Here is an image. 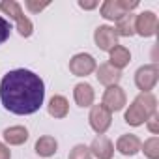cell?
<instances>
[{
    "instance_id": "10",
    "label": "cell",
    "mask_w": 159,
    "mask_h": 159,
    "mask_svg": "<svg viewBox=\"0 0 159 159\" xmlns=\"http://www.w3.org/2000/svg\"><path fill=\"white\" fill-rule=\"evenodd\" d=\"M125 103H127V96H125V92H124L120 86H109V88L103 92V101H101V105H103L107 111L118 112V111H122V109L125 107Z\"/></svg>"
},
{
    "instance_id": "21",
    "label": "cell",
    "mask_w": 159,
    "mask_h": 159,
    "mask_svg": "<svg viewBox=\"0 0 159 159\" xmlns=\"http://www.w3.org/2000/svg\"><path fill=\"white\" fill-rule=\"evenodd\" d=\"M67 159H94L92 153H90V148L84 146V144H77L71 148L69 152V157Z\"/></svg>"
},
{
    "instance_id": "18",
    "label": "cell",
    "mask_w": 159,
    "mask_h": 159,
    "mask_svg": "<svg viewBox=\"0 0 159 159\" xmlns=\"http://www.w3.org/2000/svg\"><path fill=\"white\" fill-rule=\"evenodd\" d=\"M34 150H36V153H38L39 157H51V155H54L56 150H58V140H56L54 137H51V135H43V137H39V139L36 140Z\"/></svg>"
},
{
    "instance_id": "20",
    "label": "cell",
    "mask_w": 159,
    "mask_h": 159,
    "mask_svg": "<svg viewBox=\"0 0 159 159\" xmlns=\"http://www.w3.org/2000/svg\"><path fill=\"white\" fill-rule=\"evenodd\" d=\"M140 152L148 159H159V139L157 137H150L148 140L140 142Z\"/></svg>"
},
{
    "instance_id": "14",
    "label": "cell",
    "mask_w": 159,
    "mask_h": 159,
    "mask_svg": "<svg viewBox=\"0 0 159 159\" xmlns=\"http://www.w3.org/2000/svg\"><path fill=\"white\" fill-rule=\"evenodd\" d=\"M73 99L79 107H92L94 99H96V92L92 88V84L88 83H79L73 88Z\"/></svg>"
},
{
    "instance_id": "16",
    "label": "cell",
    "mask_w": 159,
    "mask_h": 159,
    "mask_svg": "<svg viewBox=\"0 0 159 159\" xmlns=\"http://www.w3.org/2000/svg\"><path fill=\"white\" fill-rule=\"evenodd\" d=\"M129 62H131V52L125 45H116L112 51H109V64L112 67L122 71L124 67L129 66Z\"/></svg>"
},
{
    "instance_id": "13",
    "label": "cell",
    "mask_w": 159,
    "mask_h": 159,
    "mask_svg": "<svg viewBox=\"0 0 159 159\" xmlns=\"http://www.w3.org/2000/svg\"><path fill=\"white\" fill-rule=\"evenodd\" d=\"M116 150L125 157H133V155H137L140 152V139L137 135H133V133L122 135L116 140Z\"/></svg>"
},
{
    "instance_id": "25",
    "label": "cell",
    "mask_w": 159,
    "mask_h": 159,
    "mask_svg": "<svg viewBox=\"0 0 159 159\" xmlns=\"http://www.w3.org/2000/svg\"><path fill=\"white\" fill-rule=\"evenodd\" d=\"M0 159H11V150L2 140H0Z\"/></svg>"
},
{
    "instance_id": "26",
    "label": "cell",
    "mask_w": 159,
    "mask_h": 159,
    "mask_svg": "<svg viewBox=\"0 0 159 159\" xmlns=\"http://www.w3.org/2000/svg\"><path fill=\"white\" fill-rule=\"evenodd\" d=\"M99 6L98 0H94V2H86V0H79V8H83V10H96Z\"/></svg>"
},
{
    "instance_id": "4",
    "label": "cell",
    "mask_w": 159,
    "mask_h": 159,
    "mask_svg": "<svg viewBox=\"0 0 159 159\" xmlns=\"http://www.w3.org/2000/svg\"><path fill=\"white\" fill-rule=\"evenodd\" d=\"M135 8H139V2L137 0H105V2L99 6V11H101V17L107 19V21H118L122 19L124 15L131 13Z\"/></svg>"
},
{
    "instance_id": "5",
    "label": "cell",
    "mask_w": 159,
    "mask_h": 159,
    "mask_svg": "<svg viewBox=\"0 0 159 159\" xmlns=\"http://www.w3.org/2000/svg\"><path fill=\"white\" fill-rule=\"evenodd\" d=\"M157 81H159V67H157V64L140 66L135 71V84L140 90V94H152V90L155 88Z\"/></svg>"
},
{
    "instance_id": "15",
    "label": "cell",
    "mask_w": 159,
    "mask_h": 159,
    "mask_svg": "<svg viewBox=\"0 0 159 159\" xmlns=\"http://www.w3.org/2000/svg\"><path fill=\"white\" fill-rule=\"evenodd\" d=\"M4 144L6 146H21L28 140V129L25 125H11V127H6L4 133Z\"/></svg>"
},
{
    "instance_id": "17",
    "label": "cell",
    "mask_w": 159,
    "mask_h": 159,
    "mask_svg": "<svg viewBox=\"0 0 159 159\" xmlns=\"http://www.w3.org/2000/svg\"><path fill=\"white\" fill-rule=\"evenodd\" d=\"M47 111L52 118H66L69 114V101L64 98V96H52L49 99V105H47Z\"/></svg>"
},
{
    "instance_id": "2",
    "label": "cell",
    "mask_w": 159,
    "mask_h": 159,
    "mask_svg": "<svg viewBox=\"0 0 159 159\" xmlns=\"http://www.w3.org/2000/svg\"><path fill=\"white\" fill-rule=\"evenodd\" d=\"M155 112H157V98L153 94H139L127 107L124 120L127 125L139 127V125L146 124Z\"/></svg>"
},
{
    "instance_id": "19",
    "label": "cell",
    "mask_w": 159,
    "mask_h": 159,
    "mask_svg": "<svg viewBox=\"0 0 159 159\" xmlns=\"http://www.w3.org/2000/svg\"><path fill=\"white\" fill-rule=\"evenodd\" d=\"M114 30H116V36H118V38H120V36H122V38H131V36H135V15H133V13H127V15H124L122 19H118Z\"/></svg>"
},
{
    "instance_id": "7",
    "label": "cell",
    "mask_w": 159,
    "mask_h": 159,
    "mask_svg": "<svg viewBox=\"0 0 159 159\" xmlns=\"http://www.w3.org/2000/svg\"><path fill=\"white\" fill-rule=\"evenodd\" d=\"M96 67H98V62L88 52H79L69 60V71L75 77H88L96 71Z\"/></svg>"
},
{
    "instance_id": "6",
    "label": "cell",
    "mask_w": 159,
    "mask_h": 159,
    "mask_svg": "<svg viewBox=\"0 0 159 159\" xmlns=\"http://www.w3.org/2000/svg\"><path fill=\"white\" fill-rule=\"evenodd\" d=\"M88 122H90V127L98 135H105L112 124V112L107 111L103 105H92L90 114H88Z\"/></svg>"
},
{
    "instance_id": "23",
    "label": "cell",
    "mask_w": 159,
    "mask_h": 159,
    "mask_svg": "<svg viewBox=\"0 0 159 159\" xmlns=\"http://www.w3.org/2000/svg\"><path fill=\"white\" fill-rule=\"evenodd\" d=\"M25 6H26L28 11H32V13H39V11H43L45 8H49L51 2H36V0H26Z\"/></svg>"
},
{
    "instance_id": "9",
    "label": "cell",
    "mask_w": 159,
    "mask_h": 159,
    "mask_svg": "<svg viewBox=\"0 0 159 159\" xmlns=\"http://www.w3.org/2000/svg\"><path fill=\"white\" fill-rule=\"evenodd\" d=\"M94 41H96V45L101 51H105V52L112 51L118 45V36H116L114 26H111V25H99L94 30Z\"/></svg>"
},
{
    "instance_id": "22",
    "label": "cell",
    "mask_w": 159,
    "mask_h": 159,
    "mask_svg": "<svg viewBox=\"0 0 159 159\" xmlns=\"http://www.w3.org/2000/svg\"><path fill=\"white\" fill-rule=\"evenodd\" d=\"M10 34H11V25H10V21H6L4 17H0V45H2L4 41H8Z\"/></svg>"
},
{
    "instance_id": "11",
    "label": "cell",
    "mask_w": 159,
    "mask_h": 159,
    "mask_svg": "<svg viewBox=\"0 0 159 159\" xmlns=\"http://www.w3.org/2000/svg\"><path fill=\"white\" fill-rule=\"evenodd\" d=\"M88 148H90L92 157H96V159H112V155H114V144L105 135H98Z\"/></svg>"
},
{
    "instance_id": "1",
    "label": "cell",
    "mask_w": 159,
    "mask_h": 159,
    "mask_svg": "<svg viewBox=\"0 0 159 159\" xmlns=\"http://www.w3.org/2000/svg\"><path fill=\"white\" fill-rule=\"evenodd\" d=\"M0 101L6 111L19 116L38 112L45 101L43 79L25 67L8 71L0 81Z\"/></svg>"
},
{
    "instance_id": "24",
    "label": "cell",
    "mask_w": 159,
    "mask_h": 159,
    "mask_svg": "<svg viewBox=\"0 0 159 159\" xmlns=\"http://www.w3.org/2000/svg\"><path fill=\"white\" fill-rule=\"evenodd\" d=\"M146 125H148L150 133H152V135L155 137V135L159 133V114L155 112V114H153V116H152V118H150V120L146 122Z\"/></svg>"
},
{
    "instance_id": "8",
    "label": "cell",
    "mask_w": 159,
    "mask_h": 159,
    "mask_svg": "<svg viewBox=\"0 0 159 159\" xmlns=\"http://www.w3.org/2000/svg\"><path fill=\"white\" fill-rule=\"evenodd\" d=\"M159 28V19L153 11H142L139 15H135V34L142 36V38H152L157 34Z\"/></svg>"
},
{
    "instance_id": "3",
    "label": "cell",
    "mask_w": 159,
    "mask_h": 159,
    "mask_svg": "<svg viewBox=\"0 0 159 159\" xmlns=\"http://www.w3.org/2000/svg\"><path fill=\"white\" fill-rule=\"evenodd\" d=\"M0 11L6 13V15H10V19L15 21L19 36L30 38L34 34V23L23 13V8H21L19 2H15V0H4V2H0Z\"/></svg>"
},
{
    "instance_id": "12",
    "label": "cell",
    "mask_w": 159,
    "mask_h": 159,
    "mask_svg": "<svg viewBox=\"0 0 159 159\" xmlns=\"http://www.w3.org/2000/svg\"><path fill=\"white\" fill-rule=\"evenodd\" d=\"M96 77H98V81L101 84H105L107 88L109 86H118V83L122 81V71L112 67L109 62L107 64H99L96 67Z\"/></svg>"
}]
</instances>
